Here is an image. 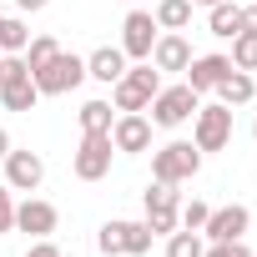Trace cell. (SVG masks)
<instances>
[{"instance_id": "8992f818", "label": "cell", "mask_w": 257, "mask_h": 257, "mask_svg": "<svg viewBox=\"0 0 257 257\" xmlns=\"http://www.w3.org/2000/svg\"><path fill=\"white\" fill-rule=\"evenodd\" d=\"M192 121H197V126H192V147H197V152H222V147L232 142V106H222V101L197 106Z\"/></svg>"}, {"instance_id": "4dcf8cb0", "label": "cell", "mask_w": 257, "mask_h": 257, "mask_svg": "<svg viewBox=\"0 0 257 257\" xmlns=\"http://www.w3.org/2000/svg\"><path fill=\"white\" fill-rule=\"evenodd\" d=\"M242 31H257V6H242Z\"/></svg>"}, {"instance_id": "30bf717a", "label": "cell", "mask_w": 257, "mask_h": 257, "mask_svg": "<svg viewBox=\"0 0 257 257\" xmlns=\"http://www.w3.org/2000/svg\"><path fill=\"white\" fill-rule=\"evenodd\" d=\"M157 16L152 11H132L126 16V26H121V51L132 56V61H152V46H157Z\"/></svg>"}, {"instance_id": "ac0fdd59", "label": "cell", "mask_w": 257, "mask_h": 257, "mask_svg": "<svg viewBox=\"0 0 257 257\" xmlns=\"http://www.w3.org/2000/svg\"><path fill=\"white\" fill-rule=\"evenodd\" d=\"M207 26H212V36H222V41H232V36L242 31V6H232V0H222V6H212V16H207Z\"/></svg>"}, {"instance_id": "4316f807", "label": "cell", "mask_w": 257, "mask_h": 257, "mask_svg": "<svg viewBox=\"0 0 257 257\" xmlns=\"http://www.w3.org/2000/svg\"><path fill=\"white\" fill-rule=\"evenodd\" d=\"M207 212H212V207H207V202H187V207H182V212H177V222H182V227H187V232H202V222H207Z\"/></svg>"}, {"instance_id": "7402d4cb", "label": "cell", "mask_w": 257, "mask_h": 257, "mask_svg": "<svg viewBox=\"0 0 257 257\" xmlns=\"http://www.w3.org/2000/svg\"><path fill=\"white\" fill-rule=\"evenodd\" d=\"M111 101H86L81 106V132H111Z\"/></svg>"}, {"instance_id": "7a4b0ae2", "label": "cell", "mask_w": 257, "mask_h": 257, "mask_svg": "<svg viewBox=\"0 0 257 257\" xmlns=\"http://www.w3.org/2000/svg\"><path fill=\"white\" fill-rule=\"evenodd\" d=\"M31 81H36L41 96H66V91H76V86L86 81V61H81L76 51H56L41 71H31Z\"/></svg>"}, {"instance_id": "1f68e13d", "label": "cell", "mask_w": 257, "mask_h": 257, "mask_svg": "<svg viewBox=\"0 0 257 257\" xmlns=\"http://www.w3.org/2000/svg\"><path fill=\"white\" fill-rule=\"evenodd\" d=\"M51 0H16V11H46Z\"/></svg>"}, {"instance_id": "44dd1931", "label": "cell", "mask_w": 257, "mask_h": 257, "mask_svg": "<svg viewBox=\"0 0 257 257\" xmlns=\"http://www.w3.org/2000/svg\"><path fill=\"white\" fill-rule=\"evenodd\" d=\"M237 71H257V31H237L232 36V56H227Z\"/></svg>"}, {"instance_id": "9a60e30c", "label": "cell", "mask_w": 257, "mask_h": 257, "mask_svg": "<svg viewBox=\"0 0 257 257\" xmlns=\"http://www.w3.org/2000/svg\"><path fill=\"white\" fill-rule=\"evenodd\" d=\"M121 71H126V51H121V46H96V51L86 56V76L101 81V86H116Z\"/></svg>"}, {"instance_id": "8fae6325", "label": "cell", "mask_w": 257, "mask_h": 257, "mask_svg": "<svg viewBox=\"0 0 257 257\" xmlns=\"http://www.w3.org/2000/svg\"><path fill=\"white\" fill-rule=\"evenodd\" d=\"M111 147L116 152H147L152 147V116L147 111H121L111 121Z\"/></svg>"}, {"instance_id": "f1b7e54d", "label": "cell", "mask_w": 257, "mask_h": 257, "mask_svg": "<svg viewBox=\"0 0 257 257\" xmlns=\"http://www.w3.org/2000/svg\"><path fill=\"white\" fill-rule=\"evenodd\" d=\"M16 227V202H11V187H0V232Z\"/></svg>"}, {"instance_id": "d590c367", "label": "cell", "mask_w": 257, "mask_h": 257, "mask_svg": "<svg viewBox=\"0 0 257 257\" xmlns=\"http://www.w3.org/2000/svg\"><path fill=\"white\" fill-rule=\"evenodd\" d=\"M252 6H257V0H252Z\"/></svg>"}, {"instance_id": "52a82bcc", "label": "cell", "mask_w": 257, "mask_h": 257, "mask_svg": "<svg viewBox=\"0 0 257 257\" xmlns=\"http://www.w3.org/2000/svg\"><path fill=\"white\" fill-rule=\"evenodd\" d=\"M111 152H116V147H111V132H86L81 147H76V162H71L76 177H81V182H101V177L111 172Z\"/></svg>"}, {"instance_id": "e0dca14e", "label": "cell", "mask_w": 257, "mask_h": 257, "mask_svg": "<svg viewBox=\"0 0 257 257\" xmlns=\"http://www.w3.org/2000/svg\"><path fill=\"white\" fill-rule=\"evenodd\" d=\"M252 96H257V81H252L247 71H237V66L217 81V101H222V106H247Z\"/></svg>"}, {"instance_id": "ffe728a7", "label": "cell", "mask_w": 257, "mask_h": 257, "mask_svg": "<svg viewBox=\"0 0 257 257\" xmlns=\"http://www.w3.org/2000/svg\"><path fill=\"white\" fill-rule=\"evenodd\" d=\"M192 0H162V6H157V26L162 31H187L192 26Z\"/></svg>"}, {"instance_id": "6da1fadb", "label": "cell", "mask_w": 257, "mask_h": 257, "mask_svg": "<svg viewBox=\"0 0 257 257\" xmlns=\"http://www.w3.org/2000/svg\"><path fill=\"white\" fill-rule=\"evenodd\" d=\"M157 91H162V71L152 61H137V66H126L121 81L111 86V106L116 111H147Z\"/></svg>"}, {"instance_id": "836d02e7", "label": "cell", "mask_w": 257, "mask_h": 257, "mask_svg": "<svg viewBox=\"0 0 257 257\" xmlns=\"http://www.w3.org/2000/svg\"><path fill=\"white\" fill-rule=\"evenodd\" d=\"M192 6H207V11H212V6H222V0H192Z\"/></svg>"}, {"instance_id": "603a6c76", "label": "cell", "mask_w": 257, "mask_h": 257, "mask_svg": "<svg viewBox=\"0 0 257 257\" xmlns=\"http://www.w3.org/2000/svg\"><path fill=\"white\" fill-rule=\"evenodd\" d=\"M202 252H207V247H202V232H187V227H182V232L167 237V257H202Z\"/></svg>"}, {"instance_id": "d6a6232c", "label": "cell", "mask_w": 257, "mask_h": 257, "mask_svg": "<svg viewBox=\"0 0 257 257\" xmlns=\"http://www.w3.org/2000/svg\"><path fill=\"white\" fill-rule=\"evenodd\" d=\"M6 152H11V132L0 126V162H6Z\"/></svg>"}, {"instance_id": "4fadbf2b", "label": "cell", "mask_w": 257, "mask_h": 257, "mask_svg": "<svg viewBox=\"0 0 257 257\" xmlns=\"http://www.w3.org/2000/svg\"><path fill=\"white\" fill-rule=\"evenodd\" d=\"M56 222H61V212H56L51 202H41V197H26V202L16 207V227L31 232V237H51Z\"/></svg>"}, {"instance_id": "484cf974", "label": "cell", "mask_w": 257, "mask_h": 257, "mask_svg": "<svg viewBox=\"0 0 257 257\" xmlns=\"http://www.w3.org/2000/svg\"><path fill=\"white\" fill-rule=\"evenodd\" d=\"M152 252V227L147 222H126V257H142Z\"/></svg>"}, {"instance_id": "e575fe53", "label": "cell", "mask_w": 257, "mask_h": 257, "mask_svg": "<svg viewBox=\"0 0 257 257\" xmlns=\"http://www.w3.org/2000/svg\"><path fill=\"white\" fill-rule=\"evenodd\" d=\"M252 132H257V121H252Z\"/></svg>"}, {"instance_id": "7c38bea8", "label": "cell", "mask_w": 257, "mask_h": 257, "mask_svg": "<svg viewBox=\"0 0 257 257\" xmlns=\"http://www.w3.org/2000/svg\"><path fill=\"white\" fill-rule=\"evenodd\" d=\"M247 222H252V212H247L242 202H232V207H212L207 222H202V237H212V242H237V237L247 232Z\"/></svg>"}, {"instance_id": "d6986e66", "label": "cell", "mask_w": 257, "mask_h": 257, "mask_svg": "<svg viewBox=\"0 0 257 257\" xmlns=\"http://www.w3.org/2000/svg\"><path fill=\"white\" fill-rule=\"evenodd\" d=\"M26 46H31V26L16 21V16H0V51H6V56H21Z\"/></svg>"}, {"instance_id": "5bb4252c", "label": "cell", "mask_w": 257, "mask_h": 257, "mask_svg": "<svg viewBox=\"0 0 257 257\" xmlns=\"http://www.w3.org/2000/svg\"><path fill=\"white\" fill-rule=\"evenodd\" d=\"M187 61H192V46H187L182 31L157 36V46H152V66H157V71H187Z\"/></svg>"}, {"instance_id": "ba28073f", "label": "cell", "mask_w": 257, "mask_h": 257, "mask_svg": "<svg viewBox=\"0 0 257 257\" xmlns=\"http://www.w3.org/2000/svg\"><path fill=\"white\" fill-rule=\"evenodd\" d=\"M46 182V162H41V152H31V147H11L6 152V187L11 192H36Z\"/></svg>"}, {"instance_id": "2e32d148", "label": "cell", "mask_w": 257, "mask_h": 257, "mask_svg": "<svg viewBox=\"0 0 257 257\" xmlns=\"http://www.w3.org/2000/svg\"><path fill=\"white\" fill-rule=\"evenodd\" d=\"M232 71V61L227 56H192L187 61V86L202 96V91H217V81Z\"/></svg>"}, {"instance_id": "d4e9b609", "label": "cell", "mask_w": 257, "mask_h": 257, "mask_svg": "<svg viewBox=\"0 0 257 257\" xmlns=\"http://www.w3.org/2000/svg\"><path fill=\"white\" fill-rule=\"evenodd\" d=\"M56 51H61V46H56V36H31V46H26V66H31V71H41Z\"/></svg>"}, {"instance_id": "5b68a950", "label": "cell", "mask_w": 257, "mask_h": 257, "mask_svg": "<svg viewBox=\"0 0 257 257\" xmlns=\"http://www.w3.org/2000/svg\"><path fill=\"white\" fill-rule=\"evenodd\" d=\"M36 81H31V66L26 56H6L0 61V106L6 111H31L36 106Z\"/></svg>"}, {"instance_id": "277c9868", "label": "cell", "mask_w": 257, "mask_h": 257, "mask_svg": "<svg viewBox=\"0 0 257 257\" xmlns=\"http://www.w3.org/2000/svg\"><path fill=\"white\" fill-rule=\"evenodd\" d=\"M197 106H202V96L182 81V86H162L147 111H152V126H167V132H172V126H182V121L197 116Z\"/></svg>"}, {"instance_id": "9c48e42d", "label": "cell", "mask_w": 257, "mask_h": 257, "mask_svg": "<svg viewBox=\"0 0 257 257\" xmlns=\"http://www.w3.org/2000/svg\"><path fill=\"white\" fill-rule=\"evenodd\" d=\"M177 212H182L177 187H172V182H152V192H147V217H142V222L152 227V237H157V232H167V237H172V232L182 227V222H177Z\"/></svg>"}, {"instance_id": "cb8c5ba5", "label": "cell", "mask_w": 257, "mask_h": 257, "mask_svg": "<svg viewBox=\"0 0 257 257\" xmlns=\"http://www.w3.org/2000/svg\"><path fill=\"white\" fill-rule=\"evenodd\" d=\"M96 247H101L106 257H126V222H106L101 237H96Z\"/></svg>"}, {"instance_id": "83f0119b", "label": "cell", "mask_w": 257, "mask_h": 257, "mask_svg": "<svg viewBox=\"0 0 257 257\" xmlns=\"http://www.w3.org/2000/svg\"><path fill=\"white\" fill-rule=\"evenodd\" d=\"M202 257H252V247H247V242L237 237V242H212V247H207Z\"/></svg>"}, {"instance_id": "3957f363", "label": "cell", "mask_w": 257, "mask_h": 257, "mask_svg": "<svg viewBox=\"0 0 257 257\" xmlns=\"http://www.w3.org/2000/svg\"><path fill=\"white\" fill-rule=\"evenodd\" d=\"M197 172H202V152H197L192 142H167L162 152H152V182L182 187V182H192Z\"/></svg>"}, {"instance_id": "f546056e", "label": "cell", "mask_w": 257, "mask_h": 257, "mask_svg": "<svg viewBox=\"0 0 257 257\" xmlns=\"http://www.w3.org/2000/svg\"><path fill=\"white\" fill-rule=\"evenodd\" d=\"M26 257H66V252H61L56 242H46V237H36V247H31Z\"/></svg>"}]
</instances>
